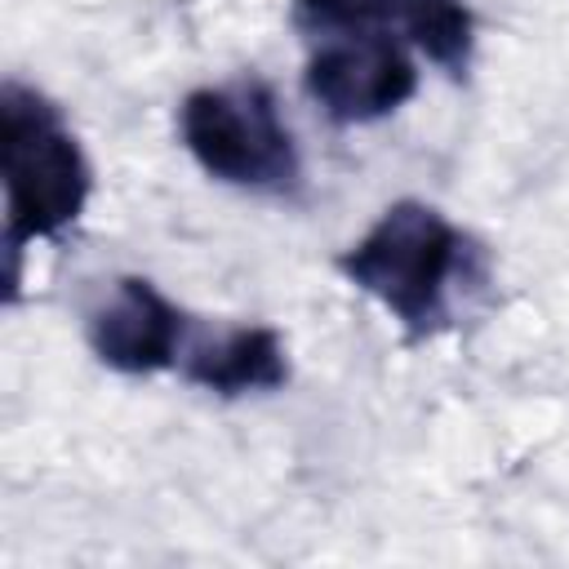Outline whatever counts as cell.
<instances>
[{"label":"cell","instance_id":"obj_1","mask_svg":"<svg viewBox=\"0 0 569 569\" xmlns=\"http://www.w3.org/2000/svg\"><path fill=\"white\" fill-rule=\"evenodd\" d=\"M333 267L351 289L373 298L409 342L445 333L458 293L485 271L480 244L427 200L387 204Z\"/></svg>","mask_w":569,"mask_h":569},{"label":"cell","instance_id":"obj_7","mask_svg":"<svg viewBox=\"0 0 569 569\" xmlns=\"http://www.w3.org/2000/svg\"><path fill=\"white\" fill-rule=\"evenodd\" d=\"M178 373L222 400L276 391L289 382V351L271 325H227L218 333H191Z\"/></svg>","mask_w":569,"mask_h":569},{"label":"cell","instance_id":"obj_3","mask_svg":"<svg viewBox=\"0 0 569 569\" xmlns=\"http://www.w3.org/2000/svg\"><path fill=\"white\" fill-rule=\"evenodd\" d=\"M178 133L213 182L276 200L302 196V151L267 80L240 76L191 89L178 107Z\"/></svg>","mask_w":569,"mask_h":569},{"label":"cell","instance_id":"obj_5","mask_svg":"<svg viewBox=\"0 0 569 569\" xmlns=\"http://www.w3.org/2000/svg\"><path fill=\"white\" fill-rule=\"evenodd\" d=\"M293 22L311 36L338 31H387L409 49L427 53L453 80L476 58V13L467 0H289Z\"/></svg>","mask_w":569,"mask_h":569},{"label":"cell","instance_id":"obj_4","mask_svg":"<svg viewBox=\"0 0 569 569\" xmlns=\"http://www.w3.org/2000/svg\"><path fill=\"white\" fill-rule=\"evenodd\" d=\"M302 89L333 124H369L418 93V62L400 36L338 31L311 49Z\"/></svg>","mask_w":569,"mask_h":569},{"label":"cell","instance_id":"obj_2","mask_svg":"<svg viewBox=\"0 0 569 569\" xmlns=\"http://www.w3.org/2000/svg\"><path fill=\"white\" fill-rule=\"evenodd\" d=\"M0 178L13 298L22 249L36 240H58L93 196V169L62 107L22 80L0 84Z\"/></svg>","mask_w":569,"mask_h":569},{"label":"cell","instance_id":"obj_6","mask_svg":"<svg viewBox=\"0 0 569 569\" xmlns=\"http://www.w3.org/2000/svg\"><path fill=\"white\" fill-rule=\"evenodd\" d=\"M191 333V316L147 276H116L84 320L89 351L129 378L178 369Z\"/></svg>","mask_w":569,"mask_h":569}]
</instances>
